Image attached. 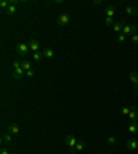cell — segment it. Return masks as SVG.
<instances>
[{"mask_svg": "<svg viewBox=\"0 0 138 154\" xmlns=\"http://www.w3.org/2000/svg\"><path fill=\"white\" fill-rule=\"evenodd\" d=\"M65 143H66V146L69 147V151H70L72 154L75 153V147H76V144H77V140H76L75 135L68 133V135L65 136Z\"/></svg>", "mask_w": 138, "mask_h": 154, "instance_id": "obj_1", "label": "cell"}, {"mask_svg": "<svg viewBox=\"0 0 138 154\" xmlns=\"http://www.w3.org/2000/svg\"><path fill=\"white\" fill-rule=\"evenodd\" d=\"M135 32H137V28H135L134 25H130V23H124L123 30H121V33L124 34L126 37H128V36H134Z\"/></svg>", "mask_w": 138, "mask_h": 154, "instance_id": "obj_2", "label": "cell"}, {"mask_svg": "<svg viewBox=\"0 0 138 154\" xmlns=\"http://www.w3.org/2000/svg\"><path fill=\"white\" fill-rule=\"evenodd\" d=\"M15 51H17V54H19V55H28L30 50H29L28 43H19V44H17V47H15Z\"/></svg>", "mask_w": 138, "mask_h": 154, "instance_id": "obj_3", "label": "cell"}, {"mask_svg": "<svg viewBox=\"0 0 138 154\" xmlns=\"http://www.w3.org/2000/svg\"><path fill=\"white\" fill-rule=\"evenodd\" d=\"M69 22H70V17H69L68 14H61V15L57 18L58 26H66Z\"/></svg>", "mask_w": 138, "mask_h": 154, "instance_id": "obj_4", "label": "cell"}, {"mask_svg": "<svg viewBox=\"0 0 138 154\" xmlns=\"http://www.w3.org/2000/svg\"><path fill=\"white\" fill-rule=\"evenodd\" d=\"M12 77H14V80H22L23 77H25V70L22 69V66L18 69H14V73H12Z\"/></svg>", "mask_w": 138, "mask_h": 154, "instance_id": "obj_5", "label": "cell"}, {"mask_svg": "<svg viewBox=\"0 0 138 154\" xmlns=\"http://www.w3.org/2000/svg\"><path fill=\"white\" fill-rule=\"evenodd\" d=\"M28 46H29V50H30V51L37 52L39 51V48H40V43H39L37 40H29Z\"/></svg>", "mask_w": 138, "mask_h": 154, "instance_id": "obj_6", "label": "cell"}, {"mask_svg": "<svg viewBox=\"0 0 138 154\" xmlns=\"http://www.w3.org/2000/svg\"><path fill=\"white\" fill-rule=\"evenodd\" d=\"M130 109H131V112L128 114V118H130V121L137 123L138 121V110L135 109V106H130Z\"/></svg>", "mask_w": 138, "mask_h": 154, "instance_id": "obj_7", "label": "cell"}, {"mask_svg": "<svg viewBox=\"0 0 138 154\" xmlns=\"http://www.w3.org/2000/svg\"><path fill=\"white\" fill-rule=\"evenodd\" d=\"M126 147L128 149V150H137V149H138V140H135V139L127 140V142H126Z\"/></svg>", "mask_w": 138, "mask_h": 154, "instance_id": "obj_8", "label": "cell"}, {"mask_svg": "<svg viewBox=\"0 0 138 154\" xmlns=\"http://www.w3.org/2000/svg\"><path fill=\"white\" fill-rule=\"evenodd\" d=\"M8 133H11V135H17L19 133V125L15 124V123H12L8 125Z\"/></svg>", "mask_w": 138, "mask_h": 154, "instance_id": "obj_9", "label": "cell"}, {"mask_svg": "<svg viewBox=\"0 0 138 154\" xmlns=\"http://www.w3.org/2000/svg\"><path fill=\"white\" fill-rule=\"evenodd\" d=\"M130 81H131L132 86L135 87V90L138 91V73H135V72H131V73H130Z\"/></svg>", "mask_w": 138, "mask_h": 154, "instance_id": "obj_10", "label": "cell"}, {"mask_svg": "<svg viewBox=\"0 0 138 154\" xmlns=\"http://www.w3.org/2000/svg\"><path fill=\"white\" fill-rule=\"evenodd\" d=\"M41 52H43V57L47 58V59H50V58H52L54 55H55L54 50H52V48H48V47H47V48H44Z\"/></svg>", "mask_w": 138, "mask_h": 154, "instance_id": "obj_11", "label": "cell"}, {"mask_svg": "<svg viewBox=\"0 0 138 154\" xmlns=\"http://www.w3.org/2000/svg\"><path fill=\"white\" fill-rule=\"evenodd\" d=\"M124 23H126V22H117V21H116L115 25H113L112 28H113V30H115L116 33L120 34V33H121V30H123V26H124Z\"/></svg>", "mask_w": 138, "mask_h": 154, "instance_id": "obj_12", "label": "cell"}, {"mask_svg": "<svg viewBox=\"0 0 138 154\" xmlns=\"http://www.w3.org/2000/svg\"><path fill=\"white\" fill-rule=\"evenodd\" d=\"M105 14H106V17H113V15H115V7L106 6L105 7Z\"/></svg>", "mask_w": 138, "mask_h": 154, "instance_id": "obj_13", "label": "cell"}, {"mask_svg": "<svg viewBox=\"0 0 138 154\" xmlns=\"http://www.w3.org/2000/svg\"><path fill=\"white\" fill-rule=\"evenodd\" d=\"M128 132L130 133H137L138 132V125H137V123H131V124H128Z\"/></svg>", "mask_w": 138, "mask_h": 154, "instance_id": "obj_14", "label": "cell"}, {"mask_svg": "<svg viewBox=\"0 0 138 154\" xmlns=\"http://www.w3.org/2000/svg\"><path fill=\"white\" fill-rule=\"evenodd\" d=\"M1 140H3V143H12V135L7 132V133H4L1 136Z\"/></svg>", "mask_w": 138, "mask_h": 154, "instance_id": "obj_15", "label": "cell"}, {"mask_svg": "<svg viewBox=\"0 0 138 154\" xmlns=\"http://www.w3.org/2000/svg\"><path fill=\"white\" fill-rule=\"evenodd\" d=\"M32 58H33V61H36V62H40L44 57H43V52L37 51V52H33V54H32Z\"/></svg>", "mask_w": 138, "mask_h": 154, "instance_id": "obj_16", "label": "cell"}, {"mask_svg": "<svg viewBox=\"0 0 138 154\" xmlns=\"http://www.w3.org/2000/svg\"><path fill=\"white\" fill-rule=\"evenodd\" d=\"M6 12H7V15H14L15 12H17V6H14V4H10V7L6 10Z\"/></svg>", "mask_w": 138, "mask_h": 154, "instance_id": "obj_17", "label": "cell"}, {"mask_svg": "<svg viewBox=\"0 0 138 154\" xmlns=\"http://www.w3.org/2000/svg\"><path fill=\"white\" fill-rule=\"evenodd\" d=\"M124 11H126V14H128V15H134V14H137V8H134V7H131V6H126Z\"/></svg>", "mask_w": 138, "mask_h": 154, "instance_id": "obj_18", "label": "cell"}, {"mask_svg": "<svg viewBox=\"0 0 138 154\" xmlns=\"http://www.w3.org/2000/svg\"><path fill=\"white\" fill-rule=\"evenodd\" d=\"M84 147H86V143L83 142V140H77V144H76L75 150L76 151H81V150H84Z\"/></svg>", "mask_w": 138, "mask_h": 154, "instance_id": "obj_19", "label": "cell"}, {"mask_svg": "<svg viewBox=\"0 0 138 154\" xmlns=\"http://www.w3.org/2000/svg\"><path fill=\"white\" fill-rule=\"evenodd\" d=\"M10 4H11V3H10V0H3V1H0V8L6 11L7 8L10 7Z\"/></svg>", "mask_w": 138, "mask_h": 154, "instance_id": "obj_20", "label": "cell"}, {"mask_svg": "<svg viewBox=\"0 0 138 154\" xmlns=\"http://www.w3.org/2000/svg\"><path fill=\"white\" fill-rule=\"evenodd\" d=\"M115 19H113V17H106L105 18V25H106V26H113V25H115Z\"/></svg>", "mask_w": 138, "mask_h": 154, "instance_id": "obj_21", "label": "cell"}, {"mask_svg": "<svg viewBox=\"0 0 138 154\" xmlns=\"http://www.w3.org/2000/svg\"><path fill=\"white\" fill-rule=\"evenodd\" d=\"M21 66H22V69L25 72H28V70L32 69V66H30V63H29L28 61H22V62H21Z\"/></svg>", "mask_w": 138, "mask_h": 154, "instance_id": "obj_22", "label": "cell"}, {"mask_svg": "<svg viewBox=\"0 0 138 154\" xmlns=\"http://www.w3.org/2000/svg\"><path fill=\"white\" fill-rule=\"evenodd\" d=\"M126 40H127V37L123 33H120V34H117V36H116V41H117V43H124Z\"/></svg>", "mask_w": 138, "mask_h": 154, "instance_id": "obj_23", "label": "cell"}, {"mask_svg": "<svg viewBox=\"0 0 138 154\" xmlns=\"http://www.w3.org/2000/svg\"><path fill=\"white\" fill-rule=\"evenodd\" d=\"M116 142H117V140H116L115 136H109V138H108V144H109V146H115Z\"/></svg>", "mask_w": 138, "mask_h": 154, "instance_id": "obj_24", "label": "cell"}, {"mask_svg": "<svg viewBox=\"0 0 138 154\" xmlns=\"http://www.w3.org/2000/svg\"><path fill=\"white\" fill-rule=\"evenodd\" d=\"M130 112H131V109H130V107H123V109H121V114H124V116H128Z\"/></svg>", "mask_w": 138, "mask_h": 154, "instance_id": "obj_25", "label": "cell"}, {"mask_svg": "<svg viewBox=\"0 0 138 154\" xmlns=\"http://www.w3.org/2000/svg\"><path fill=\"white\" fill-rule=\"evenodd\" d=\"M25 76H26V77H33V76H34V70H33V69H30V70H28V72H25Z\"/></svg>", "mask_w": 138, "mask_h": 154, "instance_id": "obj_26", "label": "cell"}, {"mask_svg": "<svg viewBox=\"0 0 138 154\" xmlns=\"http://www.w3.org/2000/svg\"><path fill=\"white\" fill-rule=\"evenodd\" d=\"M131 41H132V43H138V34L131 36Z\"/></svg>", "mask_w": 138, "mask_h": 154, "instance_id": "obj_27", "label": "cell"}, {"mask_svg": "<svg viewBox=\"0 0 138 154\" xmlns=\"http://www.w3.org/2000/svg\"><path fill=\"white\" fill-rule=\"evenodd\" d=\"M0 154H10V153H8V150H6V149H1Z\"/></svg>", "mask_w": 138, "mask_h": 154, "instance_id": "obj_28", "label": "cell"}, {"mask_svg": "<svg viewBox=\"0 0 138 154\" xmlns=\"http://www.w3.org/2000/svg\"><path fill=\"white\" fill-rule=\"evenodd\" d=\"M92 3H94V4H101V3H102V1H101V0H94V1H92Z\"/></svg>", "mask_w": 138, "mask_h": 154, "instance_id": "obj_29", "label": "cell"}, {"mask_svg": "<svg viewBox=\"0 0 138 154\" xmlns=\"http://www.w3.org/2000/svg\"><path fill=\"white\" fill-rule=\"evenodd\" d=\"M137 15H138V8H137Z\"/></svg>", "mask_w": 138, "mask_h": 154, "instance_id": "obj_30", "label": "cell"}, {"mask_svg": "<svg viewBox=\"0 0 138 154\" xmlns=\"http://www.w3.org/2000/svg\"><path fill=\"white\" fill-rule=\"evenodd\" d=\"M137 106H138V105H137Z\"/></svg>", "mask_w": 138, "mask_h": 154, "instance_id": "obj_31", "label": "cell"}, {"mask_svg": "<svg viewBox=\"0 0 138 154\" xmlns=\"http://www.w3.org/2000/svg\"><path fill=\"white\" fill-rule=\"evenodd\" d=\"M137 92H138V91H137Z\"/></svg>", "mask_w": 138, "mask_h": 154, "instance_id": "obj_32", "label": "cell"}]
</instances>
